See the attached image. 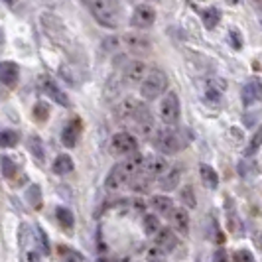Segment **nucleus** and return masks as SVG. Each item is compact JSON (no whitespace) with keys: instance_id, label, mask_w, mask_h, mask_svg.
Listing matches in <instances>:
<instances>
[{"instance_id":"nucleus-43","label":"nucleus","mask_w":262,"mask_h":262,"mask_svg":"<svg viewBox=\"0 0 262 262\" xmlns=\"http://www.w3.org/2000/svg\"><path fill=\"white\" fill-rule=\"evenodd\" d=\"M213 262H229V256H227L225 249L215 250V254H213Z\"/></svg>"},{"instance_id":"nucleus-16","label":"nucleus","mask_w":262,"mask_h":262,"mask_svg":"<svg viewBox=\"0 0 262 262\" xmlns=\"http://www.w3.org/2000/svg\"><path fill=\"white\" fill-rule=\"evenodd\" d=\"M144 156H140L138 152L136 154H132V156H126L124 158V162H120V168L124 171V176L128 178V182H130L132 178H136L140 171H142V166H144Z\"/></svg>"},{"instance_id":"nucleus-15","label":"nucleus","mask_w":262,"mask_h":262,"mask_svg":"<svg viewBox=\"0 0 262 262\" xmlns=\"http://www.w3.org/2000/svg\"><path fill=\"white\" fill-rule=\"evenodd\" d=\"M0 79H2V83L6 87H10V89L16 87L18 81H20V67H18V63L2 61V66H0Z\"/></svg>"},{"instance_id":"nucleus-34","label":"nucleus","mask_w":262,"mask_h":262,"mask_svg":"<svg viewBox=\"0 0 262 262\" xmlns=\"http://www.w3.org/2000/svg\"><path fill=\"white\" fill-rule=\"evenodd\" d=\"M28 201H30V205L36 207V209L41 205V189H39L36 184L30 185V189H28Z\"/></svg>"},{"instance_id":"nucleus-29","label":"nucleus","mask_w":262,"mask_h":262,"mask_svg":"<svg viewBox=\"0 0 262 262\" xmlns=\"http://www.w3.org/2000/svg\"><path fill=\"white\" fill-rule=\"evenodd\" d=\"M55 215H57V221H59V225L63 227V229H67V231H71L73 229V225H75V217H73V213L69 209H66V207H57L55 209Z\"/></svg>"},{"instance_id":"nucleus-21","label":"nucleus","mask_w":262,"mask_h":262,"mask_svg":"<svg viewBox=\"0 0 262 262\" xmlns=\"http://www.w3.org/2000/svg\"><path fill=\"white\" fill-rule=\"evenodd\" d=\"M28 150H30V154L34 156L36 162H39V164L46 162V146H43V142H41V138H39L38 134H30V138H28Z\"/></svg>"},{"instance_id":"nucleus-26","label":"nucleus","mask_w":262,"mask_h":262,"mask_svg":"<svg viewBox=\"0 0 262 262\" xmlns=\"http://www.w3.org/2000/svg\"><path fill=\"white\" fill-rule=\"evenodd\" d=\"M57 254H59L61 262H85V258H83V254H81V252L73 250L71 247H67V245L57 247Z\"/></svg>"},{"instance_id":"nucleus-3","label":"nucleus","mask_w":262,"mask_h":262,"mask_svg":"<svg viewBox=\"0 0 262 262\" xmlns=\"http://www.w3.org/2000/svg\"><path fill=\"white\" fill-rule=\"evenodd\" d=\"M152 142L164 154H176V152H180L184 148V140H182L180 132L173 130V128H168V124H166V128H158Z\"/></svg>"},{"instance_id":"nucleus-9","label":"nucleus","mask_w":262,"mask_h":262,"mask_svg":"<svg viewBox=\"0 0 262 262\" xmlns=\"http://www.w3.org/2000/svg\"><path fill=\"white\" fill-rule=\"evenodd\" d=\"M136 120V130H138V134L144 138V140H154V136H156V120H154V117L150 115V111L146 108V106H142V111H140V115L134 118Z\"/></svg>"},{"instance_id":"nucleus-30","label":"nucleus","mask_w":262,"mask_h":262,"mask_svg":"<svg viewBox=\"0 0 262 262\" xmlns=\"http://www.w3.org/2000/svg\"><path fill=\"white\" fill-rule=\"evenodd\" d=\"M142 225H144V233L146 235H150V236H154L162 229L160 227V219H158L156 215H144V219H142Z\"/></svg>"},{"instance_id":"nucleus-40","label":"nucleus","mask_w":262,"mask_h":262,"mask_svg":"<svg viewBox=\"0 0 262 262\" xmlns=\"http://www.w3.org/2000/svg\"><path fill=\"white\" fill-rule=\"evenodd\" d=\"M229 39H231V46L235 48V50H241L243 48V36H241V32L233 28L231 32H229Z\"/></svg>"},{"instance_id":"nucleus-44","label":"nucleus","mask_w":262,"mask_h":262,"mask_svg":"<svg viewBox=\"0 0 262 262\" xmlns=\"http://www.w3.org/2000/svg\"><path fill=\"white\" fill-rule=\"evenodd\" d=\"M118 46V39L117 38H106L105 39V48L106 50H113V48H117Z\"/></svg>"},{"instance_id":"nucleus-35","label":"nucleus","mask_w":262,"mask_h":262,"mask_svg":"<svg viewBox=\"0 0 262 262\" xmlns=\"http://www.w3.org/2000/svg\"><path fill=\"white\" fill-rule=\"evenodd\" d=\"M2 176L4 178H14L16 176V164L8 156H2Z\"/></svg>"},{"instance_id":"nucleus-46","label":"nucleus","mask_w":262,"mask_h":262,"mask_svg":"<svg viewBox=\"0 0 262 262\" xmlns=\"http://www.w3.org/2000/svg\"><path fill=\"white\" fill-rule=\"evenodd\" d=\"M231 134H233V138H235L236 142L243 138V136H241V130H235V128H231Z\"/></svg>"},{"instance_id":"nucleus-14","label":"nucleus","mask_w":262,"mask_h":262,"mask_svg":"<svg viewBox=\"0 0 262 262\" xmlns=\"http://www.w3.org/2000/svg\"><path fill=\"white\" fill-rule=\"evenodd\" d=\"M154 245L162 247L166 252H171V250L178 249L180 238L176 235V231H171V227H162L156 235H154Z\"/></svg>"},{"instance_id":"nucleus-22","label":"nucleus","mask_w":262,"mask_h":262,"mask_svg":"<svg viewBox=\"0 0 262 262\" xmlns=\"http://www.w3.org/2000/svg\"><path fill=\"white\" fill-rule=\"evenodd\" d=\"M53 173H57V176H67V173H71L73 168H75V164H73V160L67 156V154H59V156L53 160Z\"/></svg>"},{"instance_id":"nucleus-39","label":"nucleus","mask_w":262,"mask_h":262,"mask_svg":"<svg viewBox=\"0 0 262 262\" xmlns=\"http://www.w3.org/2000/svg\"><path fill=\"white\" fill-rule=\"evenodd\" d=\"M205 87L225 91V89H227V81H225L223 77H209V79H205Z\"/></svg>"},{"instance_id":"nucleus-37","label":"nucleus","mask_w":262,"mask_h":262,"mask_svg":"<svg viewBox=\"0 0 262 262\" xmlns=\"http://www.w3.org/2000/svg\"><path fill=\"white\" fill-rule=\"evenodd\" d=\"M36 235H38V243H39L41 252L50 254V238H48V235L43 233V229H41V227H36Z\"/></svg>"},{"instance_id":"nucleus-7","label":"nucleus","mask_w":262,"mask_h":262,"mask_svg":"<svg viewBox=\"0 0 262 262\" xmlns=\"http://www.w3.org/2000/svg\"><path fill=\"white\" fill-rule=\"evenodd\" d=\"M154 22H156V10L150 4L136 6L130 16V26L138 28V30H148Z\"/></svg>"},{"instance_id":"nucleus-48","label":"nucleus","mask_w":262,"mask_h":262,"mask_svg":"<svg viewBox=\"0 0 262 262\" xmlns=\"http://www.w3.org/2000/svg\"><path fill=\"white\" fill-rule=\"evenodd\" d=\"M233 2H238V0H229V4H233Z\"/></svg>"},{"instance_id":"nucleus-31","label":"nucleus","mask_w":262,"mask_h":262,"mask_svg":"<svg viewBox=\"0 0 262 262\" xmlns=\"http://www.w3.org/2000/svg\"><path fill=\"white\" fill-rule=\"evenodd\" d=\"M130 189L134 193H148L150 191V184H148V176H142V178H132L130 182Z\"/></svg>"},{"instance_id":"nucleus-23","label":"nucleus","mask_w":262,"mask_h":262,"mask_svg":"<svg viewBox=\"0 0 262 262\" xmlns=\"http://www.w3.org/2000/svg\"><path fill=\"white\" fill-rule=\"evenodd\" d=\"M180 178H182V171L178 170V168H171V170H168L166 176H162V180H160V187H162L164 191H171V189H176V187H178Z\"/></svg>"},{"instance_id":"nucleus-49","label":"nucleus","mask_w":262,"mask_h":262,"mask_svg":"<svg viewBox=\"0 0 262 262\" xmlns=\"http://www.w3.org/2000/svg\"><path fill=\"white\" fill-rule=\"evenodd\" d=\"M260 249H262V243H260Z\"/></svg>"},{"instance_id":"nucleus-27","label":"nucleus","mask_w":262,"mask_h":262,"mask_svg":"<svg viewBox=\"0 0 262 262\" xmlns=\"http://www.w3.org/2000/svg\"><path fill=\"white\" fill-rule=\"evenodd\" d=\"M20 142V132L14 130V128H4L0 132V144L2 148H14V146Z\"/></svg>"},{"instance_id":"nucleus-12","label":"nucleus","mask_w":262,"mask_h":262,"mask_svg":"<svg viewBox=\"0 0 262 262\" xmlns=\"http://www.w3.org/2000/svg\"><path fill=\"white\" fill-rule=\"evenodd\" d=\"M168 162H166V158L162 156H148L144 160V166H142V173L148 176V178H162V176H166L168 173Z\"/></svg>"},{"instance_id":"nucleus-19","label":"nucleus","mask_w":262,"mask_h":262,"mask_svg":"<svg viewBox=\"0 0 262 262\" xmlns=\"http://www.w3.org/2000/svg\"><path fill=\"white\" fill-rule=\"evenodd\" d=\"M79 130H81V122H79V118H73V120L67 124L66 128L61 130V142H63V146H67V148H73V146L77 144Z\"/></svg>"},{"instance_id":"nucleus-11","label":"nucleus","mask_w":262,"mask_h":262,"mask_svg":"<svg viewBox=\"0 0 262 262\" xmlns=\"http://www.w3.org/2000/svg\"><path fill=\"white\" fill-rule=\"evenodd\" d=\"M142 103L136 97H124L117 106V117L120 120H134L142 111Z\"/></svg>"},{"instance_id":"nucleus-18","label":"nucleus","mask_w":262,"mask_h":262,"mask_svg":"<svg viewBox=\"0 0 262 262\" xmlns=\"http://www.w3.org/2000/svg\"><path fill=\"white\" fill-rule=\"evenodd\" d=\"M124 184H128V178L124 176V171H122V168H120V164H117L113 170L108 171V176H106V180H105L106 191H118Z\"/></svg>"},{"instance_id":"nucleus-17","label":"nucleus","mask_w":262,"mask_h":262,"mask_svg":"<svg viewBox=\"0 0 262 262\" xmlns=\"http://www.w3.org/2000/svg\"><path fill=\"white\" fill-rule=\"evenodd\" d=\"M171 227L173 231H178L180 235H187L189 233V215L185 207H173V211L170 213Z\"/></svg>"},{"instance_id":"nucleus-28","label":"nucleus","mask_w":262,"mask_h":262,"mask_svg":"<svg viewBox=\"0 0 262 262\" xmlns=\"http://www.w3.org/2000/svg\"><path fill=\"white\" fill-rule=\"evenodd\" d=\"M221 97H223V91H219V89H211V87H205V85H203V93H201L203 103H207L209 106H217L219 103H221Z\"/></svg>"},{"instance_id":"nucleus-4","label":"nucleus","mask_w":262,"mask_h":262,"mask_svg":"<svg viewBox=\"0 0 262 262\" xmlns=\"http://www.w3.org/2000/svg\"><path fill=\"white\" fill-rule=\"evenodd\" d=\"M180 115H182V106H180L178 95L168 93L160 103V118H162V122L168 124V126H173V124H178Z\"/></svg>"},{"instance_id":"nucleus-42","label":"nucleus","mask_w":262,"mask_h":262,"mask_svg":"<svg viewBox=\"0 0 262 262\" xmlns=\"http://www.w3.org/2000/svg\"><path fill=\"white\" fill-rule=\"evenodd\" d=\"M59 75L66 79L69 85H77V83H79L77 79L73 77V71H71V69H69L67 66H61V67H59Z\"/></svg>"},{"instance_id":"nucleus-2","label":"nucleus","mask_w":262,"mask_h":262,"mask_svg":"<svg viewBox=\"0 0 262 262\" xmlns=\"http://www.w3.org/2000/svg\"><path fill=\"white\" fill-rule=\"evenodd\" d=\"M166 89H168V75L156 67L152 71H148V75L140 85V93L146 101H156L158 97H162L166 93Z\"/></svg>"},{"instance_id":"nucleus-10","label":"nucleus","mask_w":262,"mask_h":262,"mask_svg":"<svg viewBox=\"0 0 262 262\" xmlns=\"http://www.w3.org/2000/svg\"><path fill=\"white\" fill-rule=\"evenodd\" d=\"M41 91L46 93L53 103H57V105H61V106H71V101H69L67 93L63 91L52 77H48V75L41 77Z\"/></svg>"},{"instance_id":"nucleus-8","label":"nucleus","mask_w":262,"mask_h":262,"mask_svg":"<svg viewBox=\"0 0 262 262\" xmlns=\"http://www.w3.org/2000/svg\"><path fill=\"white\" fill-rule=\"evenodd\" d=\"M146 75H148V67L142 59H130L122 69V81L126 85H136V83L144 81Z\"/></svg>"},{"instance_id":"nucleus-32","label":"nucleus","mask_w":262,"mask_h":262,"mask_svg":"<svg viewBox=\"0 0 262 262\" xmlns=\"http://www.w3.org/2000/svg\"><path fill=\"white\" fill-rule=\"evenodd\" d=\"M166 256H168V252L162 247H158V245L146 250V260L148 262H166Z\"/></svg>"},{"instance_id":"nucleus-1","label":"nucleus","mask_w":262,"mask_h":262,"mask_svg":"<svg viewBox=\"0 0 262 262\" xmlns=\"http://www.w3.org/2000/svg\"><path fill=\"white\" fill-rule=\"evenodd\" d=\"M89 6H91L93 18L103 28H108V30L118 28V24H120V6H118L117 0H91Z\"/></svg>"},{"instance_id":"nucleus-24","label":"nucleus","mask_w":262,"mask_h":262,"mask_svg":"<svg viewBox=\"0 0 262 262\" xmlns=\"http://www.w3.org/2000/svg\"><path fill=\"white\" fill-rule=\"evenodd\" d=\"M199 176H201L203 184L207 185L209 189H215L219 185V176H217V171L213 170L209 164H201L199 166Z\"/></svg>"},{"instance_id":"nucleus-5","label":"nucleus","mask_w":262,"mask_h":262,"mask_svg":"<svg viewBox=\"0 0 262 262\" xmlns=\"http://www.w3.org/2000/svg\"><path fill=\"white\" fill-rule=\"evenodd\" d=\"M138 150V140L128 132H117L111 140V152L115 156H132Z\"/></svg>"},{"instance_id":"nucleus-33","label":"nucleus","mask_w":262,"mask_h":262,"mask_svg":"<svg viewBox=\"0 0 262 262\" xmlns=\"http://www.w3.org/2000/svg\"><path fill=\"white\" fill-rule=\"evenodd\" d=\"M260 146H262V124H260V128L252 134V138H250L249 146H247V156H254Z\"/></svg>"},{"instance_id":"nucleus-20","label":"nucleus","mask_w":262,"mask_h":262,"mask_svg":"<svg viewBox=\"0 0 262 262\" xmlns=\"http://www.w3.org/2000/svg\"><path fill=\"white\" fill-rule=\"evenodd\" d=\"M150 207L156 211L158 215L170 217V213L173 211V201L168 195H152L150 197Z\"/></svg>"},{"instance_id":"nucleus-36","label":"nucleus","mask_w":262,"mask_h":262,"mask_svg":"<svg viewBox=\"0 0 262 262\" xmlns=\"http://www.w3.org/2000/svg\"><path fill=\"white\" fill-rule=\"evenodd\" d=\"M182 201H184L189 209H193V207H195L197 201H195V195H193V187H189V185H187V187L182 189Z\"/></svg>"},{"instance_id":"nucleus-6","label":"nucleus","mask_w":262,"mask_h":262,"mask_svg":"<svg viewBox=\"0 0 262 262\" xmlns=\"http://www.w3.org/2000/svg\"><path fill=\"white\" fill-rule=\"evenodd\" d=\"M122 43L128 52L136 53V55H146V53L152 50V41L148 36L140 34V32H128L122 36Z\"/></svg>"},{"instance_id":"nucleus-13","label":"nucleus","mask_w":262,"mask_h":262,"mask_svg":"<svg viewBox=\"0 0 262 262\" xmlns=\"http://www.w3.org/2000/svg\"><path fill=\"white\" fill-rule=\"evenodd\" d=\"M262 99V81L258 77H252L243 87V105L252 106Z\"/></svg>"},{"instance_id":"nucleus-47","label":"nucleus","mask_w":262,"mask_h":262,"mask_svg":"<svg viewBox=\"0 0 262 262\" xmlns=\"http://www.w3.org/2000/svg\"><path fill=\"white\" fill-rule=\"evenodd\" d=\"M4 2H6V4H8V6H14V4H16V2H18V0H4Z\"/></svg>"},{"instance_id":"nucleus-41","label":"nucleus","mask_w":262,"mask_h":262,"mask_svg":"<svg viewBox=\"0 0 262 262\" xmlns=\"http://www.w3.org/2000/svg\"><path fill=\"white\" fill-rule=\"evenodd\" d=\"M235 262H254V254L250 250H236L235 252Z\"/></svg>"},{"instance_id":"nucleus-25","label":"nucleus","mask_w":262,"mask_h":262,"mask_svg":"<svg viewBox=\"0 0 262 262\" xmlns=\"http://www.w3.org/2000/svg\"><path fill=\"white\" fill-rule=\"evenodd\" d=\"M201 20H203V26L207 28V30H213L219 24V20H221V12L215 6H209V8H205L201 12Z\"/></svg>"},{"instance_id":"nucleus-38","label":"nucleus","mask_w":262,"mask_h":262,"mask_svg":"<svg viewBox=\"0 0 262 262\" xmlns=\"http://www.w3.org/2000/svg\"><path fill=\"white\" fill-rule=\"evenodd\" d=\"M48 115H50V105L48 103H36V106H34V117L38 118L39 122H43L48 118Z\"/></svg>"},{"instance_id":"nucleus-45","label":"nucleus","mask_w":262,"mask_h":262,"mask_svg":"<svg viewBox=\"0 0 262 262\" xmlns=\"http://www.w3.org/2000/svg\"><path fill=\"white\" fill-rule=\"evenodd\" d=\"M28 262H41V256L38 252H28Z\"/></svg>"}]
</instances>
